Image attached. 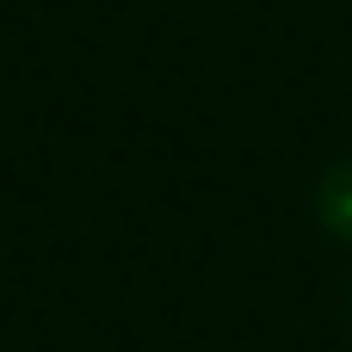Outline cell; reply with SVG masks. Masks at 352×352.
Here are the masks:
<instances>
[]
</instances>
